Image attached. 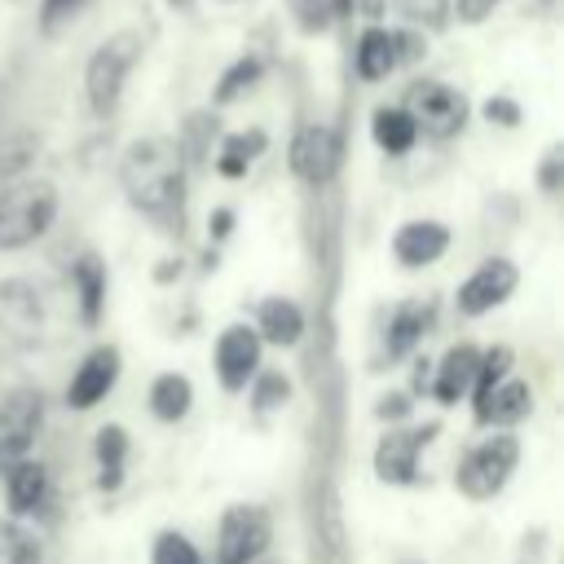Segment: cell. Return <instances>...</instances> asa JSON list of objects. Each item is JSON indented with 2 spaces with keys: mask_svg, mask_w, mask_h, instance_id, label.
Returning a JSON list of instances; mask_svg holds the SVG:
<instances>
[{
  "mask_svg": "<svg viewBox=\"0 0 564 564\" xmlns=\"http://www.w3.org/2000/svg\"><path fill=\"white\" fill-rule=\"evenodd\" d=\"M494 4H498V0H454V9H458L463 22H485V18L494 13Z\"/></svg>",
  "mask_w": 564,
  "mask_h": 564,
  "instance_id": "836d02e7",
  "label": "cell"
},
{
  "mask_svg": "<svg viewBox=\"0 0 564 564\" xmlns=\"http://www.w3.org/2000/svg\"><path fill=\"white\" fill-rule=\"evenodd\" d=\"M485 119L511 128V123H520V110H516V101H507V97H489V101H485Z\"/></svg>",
  "mask_w": 564,
  "mask_h": 564,
  "instance_id": "d6a6232c",
  "label": "cell"
},
{
  "mask_svg": "<svg viewBox=\"0 0 564 564\" xmlns=\"http://www.w3.org/2000/svg\"><path fill=\"white\" fill-rule=\"evenodd\" d=\"M524 414H529V383H520V379L502 383L498 379L489 401H485V410H480V423H516Z\"/></svg>",
  "mask_w": 564,
  "mask_h": 564,
  "instance_id": "d6986e66",
  "label": "cell"
},
{
  "mask_svg": "<svg viewBox=\"0 0 564 564\" xmlns=\"http://www.w3.org/2000/svg\"><path fill=\"white\" fill-rule=\"evenodd\" d=\"M44 485H48V476L35 458L22 454V458L9 463V507L13 511H35L40 498H44Z\"/></svg>",
  "mask_w": 564,
  "mask_h": 564,
  "instance_id": "ac0fdd59",
  "label": "cell"
},
{
  "mask_svg": "<svg viewBox=\"0 0 564 564\" xmlns=\"http://www.w3.org/2000/svg\"><path fill=\"white\" fill-rule=\"evenodd\" d=\"M172 4H185V0H172Z\"/></svg>",
  "mask_w": 564,
  "mask_h": 564,
  "instance_id": "8d00e7d4",
  "label": "cell"
},
{
  "mask_svg": "<svg viewBox=\"0 0 564 564\" xmlns=\"http://www.w3.org/2000/svg\"><path fill=\"white\" fill-rule=\"evenodd\" d=\"M476 366H480V352H476L471 344L449 348V352H445V361H441V370H436V397H441L445 405H449V401H458V397L471 388Z\"/></svg>",
  "mask_w": 564,
  "mask_h": 564,
  "instance_id": "2e32d148",
  "label": "cell"
},
{
  "mask_svg": "<svg viewBox=\"0 0 564 564\" xmlns=\"http://www.w3.org/2000/svg\"><path fill=\"white\" fill-rule=\"evenodd\" d=\"M40 419H44V401L31 388H18L0 401V463L4 467L31 449L35 432H40Z\"/></svg>",
  "mask_w": 564,
  "mask_h": 564,
  "instance_id": "ba28073f",
  "label": "cell"
},
{
  "mask_svg": "<svg viewBox=\"0 0 564 564\" xmlns=\"http://www.w3.org/2000/svg\"><path fill=\"white\" fill-rule=\"evenodd\" d=\"M507 366H511V352H507V348H494V352H485V357H480L476 379H471V388H476V414L485 410V401H489L494 383L507 375Z\"/></svg>",
  "mask_w": 564,
  "mask_h": 564,
  "instance_id": "4316f807",
  "label": "cell"
},
{
  "mask_svg": "<svg viewBox=\"0 0 564 564\" xmlns=\"http://www.w3.org/2000/svg\"><path fill=\"white\" fill-rule=\"evenodd\" d=\"M516 458H520V441H516V436L498 432V436L480 441V445L463 458V467H458V489H463L467 498H494V494L507 485V476L516 471Z\"/></svg>",
  "mask_w": 564,
  "mask_h": 564,
  "instance_id": "277c9868",
  "label": "cell"
},
{
  "mask_svg": "<svg viewBox=\"0 0 564 564\" xmlns=\"http://www.w3.org/2000/svg\"><path fill=\"white\" fill-rule=\"evenodd\" d=\"M115 379H119V352H115V348H93V352L84 357V366L70 375L66 401H70L75 410H88V405H97V401L110 392Z\"/></svg>",
  "mask_w": 564,
  "mask_h": 564,
  "instance_id": "7c38bea8",
  "label": "cell"
},
{
  "mask_svg": "<svg viewBox=\"0 0 564 564\" xmlns=\"http://www.w3.org/2000/svg\"><path fill=\"white\" fill-rule=\"evenodd\" d=\"M516 264L511 260H485L458 291V308L463 313H489L494 304H502L516 291Z\"/></svg>",
  "mask_w": 564,
  "mask_h": 564,
  "instance_id": "30bf717a",
  "label": "cell"
},
{
  "mask_svg": "<svg viewBox=\"0 0 564 564\" xmlns=\"http://www.w3.org/2000/svg\"><path fill=\"white\" fill-rule=\"evenodd\" d=\"M339 137L330 132V128H322V123H308V128H300L295 132V141H291V172L300 176V181H308V185H317V181H330L335 176V167H339Z\"/></svg>",
  "mask_w": 564,
  "mask_h": 564,
  "instance_id": "9c48e42d",
  "label": "cell"
},
{
  "mask_svg": "<svg viewBox=\"0 0 564 564\" xmlns=\"http://www.w3.org/2000/svg\"><path fill=\"white\" fill-rule=\"evenodd\" d=\"M269 546V516L260 507H229L220 520L216 564H256Z\"/></svg>",
  "mask_w": 564,
  "mask_h": 564,
  "instance_id": "52a82bcc",
  "label": "cell"
},
{
  "mask_svg": "<svg viewBox=\"0 0 564 564\" xmlns=\"http://www.w3.org/2000/svg\"><path fill=\"white\" fill-rule=\"evenodd\" d=\"M260 366V335L251 326H229L216 339V375L225 388H242L247 375Z\"/></svg>",
  "mask_w": 564,
  "mask_h": 564,
  "instance_id": "8fae6325",
  "label": "cell"
},
{
  "mask_svg": "<svg viewBox=\"0 0 564 564\" xmlns=\"http://www.w3.org/2000/svg\"><path fill=\"white\" fill-rule=\"evenodd\" d=\"M286 388H291V383H286L282 375H264V379H260V392H256V405H260V410H269V405L286 401Z\"/></svg>",
  "mask_w": 564,
  "mask_h": 564,
  "instance_id": "1f68e13d",
  "label": "cell"
},
{
  "mask_svg": "<svg viewBox=\"0 0 564 564\" xmlns=\"http://www.w3.org/2000/svg\"><path fill=\"white\" fill-rule=\"evenodd\" d=\"M419 432H388L383 441H379V463H375V471L383 476V480H410L414 476V454H419Z\"/></svg>",
  "mask_w": 564,
  "mask_h": 564,
  "instance_id": "e0dca14e",
  "label": "cell"
},
{
  "mask_svg": "<svg viewBox=\"0 0 564 564\" xmlns=\"http://www.w3.org/2000/svg\"><path fill=\"white\" fill-rule=\"evenodd\" d=\"M445 247H449V229L441 220H410L392 238V251L401 264H432L445 256Z\"/></svg>",
  "mask_w": 564,
  "mask_h": 564,
  "instance_id": "4fadbf2b",
  "label": "cell"
},
{
  "mask_svg": "<svg viewBox=\"0 0 564 564\" xmlns=\"http://www.w3.org/2000/svg\"><path fill=\"white\" fill-rule=\"evenodd\" d=\"M123 454H128V436H123V427H101V432H97V458H101V485H106V489L119 485Z\"/></svg>",
  "mask_w": 564,
  "mask_h": 564,
  "instance_id": "cb8c5ba5",
  "label": "cell"
},
{
  "mask_svg": "<svg viewBox=\"0 0 564 564\" xmlns=\"http://www.w3.org/2000/svg\"><path fill=\"white\" fill-rule=\"evenodd\" d=\"M35 154V141L22 132V137H4L0 141V176H18Z\"/></svg>",
  "mask_w": 564,
  "mask_h": 564,
  "instance_id": "f546056e",
  "label": "cell"
},
{
  "mask_svg": "<svg viewBox=\"0 0 564 564\" xmlns=\"http://www.w3.org/2000/svg\"><path fill=\"white\" fill-rule=\"evenodd\" d=\"M123 189L132 198L137 212H145L150 220H181V203H185V167H181V145L167 137H141L128 145L123 154Z\"/></svg>",
  "mask_w": 564,
  "mask_h": 564,
  "instance_id": "6da1fadb",
  "label": "cell"
},
{
  "mask_svg": "<svg viewBox=\"0 0 564 564\" xmlns=\"http://www.w3.org/2000/svg\"><path fill=\"white\" fill-rule=\"evenodd\" d=\"M154 564H203V560H198V551H194L189 538H181V533H159V542H154Z\"/></svg>",
  "mask_w": 564,
  "mask_h": 564,
  "instance_id": "f1b7e54d",
  "label": "cell"
},
{
  "mask_svg": "<svg viewBox=\"0 0 564 564\" xmlns=\"http://www.w3.org/2000/svg\"><path fill=\"white\" fill-rule=\"evenodd\" d=\"M137 53H141V35L137 31H115L93 48L88 70H84V93H88V106L97 115H110L119 106L128 70L137 66Z\"/></svg>",
  "mask_w": 564,
  "mask_h": 564,
  "instance_id": "3957f363",
  "label": "cell"
},
{
  "mask_svg": "<svg viewBox=\"0 0 564 564\" xmlns=\"http://www.w3.org/2000/svg\"><path fill=\"white\" fill-rule=\"evenodd\" d=\"M423 326H427V308H419V304H405L401 313H397V322H392V339H388V348L401 357L419 335H423Z\"/></svg>",
  "mask_w": 564,
  "mask_h": 564,
  "instance_id": "83f0119b",
  "label": "cell"
},
{
  "mask_svg": "<svg viewBox=\"0 0 564 564\" xmlns=\"http://www.w3.org/2000/svg\"><path fill=\"white\" fill-rule=\"evenodd\" d=\"M370 137H375L379 150L405 154V150L419 141V123H414V115H410L405 106H379V110L370 115Z\"/></svg>",
  "mask_w": 564,
  "mask_h": 564,
  "instance_id": "9a60e30c",
  "label": "cell"
},
{
  "mask_svg": "<svg viewBox=\"0 0 564 564\" xmlns=\"http://www.w3.org/2000/svg\"><path fill=\"white\" fill-rule=\"evenodd\" d=\"M0 564H40V542L13 520H0Z\"/></svg>",
  "mask_w": 564,
  "mask_h": 564,
  "instance_id": "603a6c76",
  "label": "cell"
},
{
  "mask_svg": "<svg viewBox=\"0 0 564 564\" xmlns=\"http://www.w3.org/2000/svg\"><path fill=\"white\" fill-rule=\"evenodd\" d=\"M419 123V132L427 137H454L467 123V97L441 79H423L410 84V106H405Z\"/></svg>",
  "mask_w": 564,
  "mask_h": 564,
  "instance_id": "8992f818",
  "label": "cell"
},
{
  "mask_svg": "<svg viewBox=\"0 0 564 564\" xmlns=\"http://www.w3.org/2000/svg\"><path fill=\"white\" fill-rule=\"evenodd\" d=\"M75 4H79V0H44V22L53 26V22H57V18H66Z\"/></svg>",
  "mask_w": 564,
  "mask_h": 564,
  "instance_id": "e575fe53",
  "label": "cell"
},
{
  "mask_svg": "<svg viewBox=\"0 0 564 564\" xmlns=\"http://www.w3.org/2000/svg\"><path fill=\"white\" fill-rule=\"evenodd\" d=\"M150 410L167 423H176L189 410V379L185 375H159L150 388Z\"/></svg>",
  "mask_w": 564,
  "mask_h": 564,
  "instance_id": "7402d4cb",
  "label": "cell"
},
{
  "mask_svg": "<svg viewBox=\"0 0 564 564\" xmlns=\"http://www.w3.org/2000/svg\"><path fill=\"white\" fill-rule=\"evenodd\" d=\"M260 70H264L260 57H238V62L220 75V84H216V101H220V106H225V101H238V97L260 79Z\"/></svg>",
  "mask_w": 564,
  "mask_h": 564,
  "instance_id": "484cf974",
  "label": "cell"
},
{
  "mask_svg": "<svg viewBox=\"0 0 564 564\" xmlns=\"http://www.w3.org/2000/svg\"><path fill=\"white\" fill-rule=\"evenodd\" d=\"M397 35L383 26H366L357 40V75L361 79H388L397 70Z\"/></svg>",
  "mask_w": 564,
  "mask_h": 564,
  "instance_id": "5bb4252c",
  "label": "cell"
},
{
  "mask_svg": "<svg viewBox=\"0 0 564 564\" xmlns=\"http://www.w3.org/2000/svg\"><path fill=\"white\" fill-rule=\"evenodd\" d=\"M57 216V194L48 181H13L0 189V251L35 242Z\"/></svg>",
  "mask_w": 564,
  "mask_h": 564,
  "instance_id": "7a4b0ae2",
  "label": "cell"
},
{
  "mask_svg": "<svg viewBox=\"0 0 564 564\" xmlns=\"http://www.w3.org/2000/svg\"><path fill=\"white\" fill-rule=\"evenodd\" d=\"M260 150H264V132H260V128H251V132H234V137H225V145H220L216 172H220V176H242Z\"/></svg>",
  "mask_w": 564,
  "mask_h": 564,
  "instance_id": "44dd1931",
  "label": "cell"
},
{
  "mask_svg": "<svg viewBox=\"0 0 564 564\" xmlns=\"http://www.w3.org/2000/svg\"><path fill=\"white\" fill-rule=\"evenodd\" d=\"M44 308L26 282H0V357H13L40 339Z\"/></svg>",
  "mask_w": 564,
  "mask_h": 564,
  "instance_id": "5b68a950",
  "label": "cell"
},
{
  "mask_svg": "<svg viewBox=\"0 0 564 564\" xmlns=\"http://www.w3.org/2000/svg\"><path fill=\"white\" fill-rule=\"evenodd\" d=\"M555 167H560V154H551V159H546V167H542V185H546V189H555V181H560V176H555Z\"/></svg>",
  "mask_w": 564,
  "mask_h": 564,
  "instance_id": "d590c367",
  "label": "cell"
},
{
  "mask_svg": "<svg viewBox=\"0 0 564 564\" xmlns=\"http://www.w3.org/2000/svg\"><path fill=\"white\" fill-rule=\"evenodd\" d=\"M300 330H304V317H300V308H295L291 300L273 295V300L260 304V335H264V339H273V344H295Z\"/></svg>",
  "mask_w": 564,
  "mask_h": 564,
  "instance_id": "ffe728a7",
  "label": "cell"
},
{
  "mask_svg": "<svg viewBox=\"0 0 564 564\" xmlns=\"http://www.w3.org/2000/svg\"><path fill=\"white\" fill-rule=\"evenodd\" d=\"M75 286H79V300H84V322H93L97 308H101V286H106V273H101L97 256H84L75 264Z\"/></svg>",
  "mask_w": 564,
  "mask_h": 564,
  "instance_id": "d4e9b609",
  "label": "cell"
},
{
  "mask_svg": "<svg viewBox=\"0 0 564 564\" xmlns=\"http://www.w3.org/2000/svg\"><path fill=\"white\" fill-rule=\"evenodd\" d=\"M401 13L410 18V22H427V26H441L445 22V13H449V0H401Z\"/></svg>",
  "mask_w": 564,
  "mask_h": 564,
  "instance_id": "4dcf8cb0",
  "label": "cell"
}]
</instances>
